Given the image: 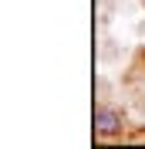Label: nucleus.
Returning <instances> with one entry per match:
<instances>
[{"label": "nucleus", "instance_id": "1", "mask_svg": "<svg viewBox=\"0 0 145 149\" xmlns=\"http://www.w3.org/2000/svg\"><path fill=\"white\" fill-rule=\"evenodd\" d=\"M122 129H125V119H122L118 109H108V105H98V109H95V132H101V136H118Z\"/></svg>", "mask_w": 145, "mask_h": 149}]
</instances>
